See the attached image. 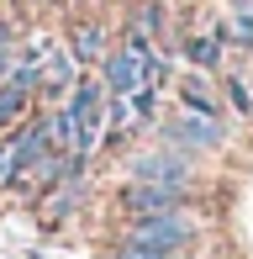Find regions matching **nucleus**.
Returning a JSON list of instances; mask_svg holds the SVG:
<instances>
[{"label":"nucleus","mask_w":253,"mask_h":259,"mask_svg":"<svg viewBox=\"0 0 253 259\" xmlns=\"http://www.w3.org/2000/svg\"><path fill=\"white\" fill-rule=\"evenodd\" d=\"M85 196H90V180H85V169H79V175H69L64 185H53L48 196H37V211H42L48 228H58V222H69L79 206H85Z\"/></svg>","instance_id":"0eeeda50"},{"label":"nucleus","mask_w":253,"mask_h":259,"mask_svg":"<svg viewBox=\"0 0 253 259\" xmlns=\"http://www.w3.org/2000/svg\"><path fill=\"white\" fill-rule=\"evenodd\" d=\"M6 42H16V32H11V21L0 16V48H6Z\"/></svg>","instance_id":"6ab92c4d"},{"label":"nucleus","mask_w":253,"mask_h":259,"mask_svg":"<svg viewBox=\"0 0 253 259\" xmlns=\"http://www.w3.org/2000/svg\"><path fill=\"white\" fill-rule=\"evenodd\" d=\"M206 222L195 217V206L179 211H148V217H126L121 243H137V249H195L201 243Z\"/></svg>","instance_id":"f257e3e1"},{"label":"nucleus","mask_w":253,"mask_h":259,"mask_svg":"<svg viewBox=\"0 0 253 259\" xmlns=\"http://www.w3.org/2000/svg\"><path fill=\"white\" fill-rule=\"evenodd\" d=\"M48 138L58 154H79V122L69 116V106H53L48 111Z\"/></svg>","instance_id":"f8f14e48"},{"label":"nucleus","mask_w":253,"mask_h":259,"mask_svg":"<svg viewBox=\"0 0 253 259\" xmlns=\"http://www.w3.org/2000/svg\"><path fill=\"white\" fill-rule=\"evenodd\" d=\"M111 259H201L195 249H137V243H116Z\"/></svg>","instance_id":"2eb2a0df"},{"label":"nucleus","mask_w":253,"mask_h":259,"mask_svg":"<svg viewBox=\"0 0 253 259\" xmlns=\"http://www.w3.org/2000/svg\"><path fill=\"white\" fill-rule=\"evenodd\" d=\"M195 169H201V159L174 143H153L126 159V180H153V185H190Z\"/></svg>","instance_id":"20e7f679"},{"label":"nucleus","mask_w":253,"mask_h":259,"mask_svg":"<svg viewBox=\"0 0 253 259\" xmlns=\"http://www.w3.org/2000/svg\"><path fill=\"white\" fill-rule=\"evenodd\" d=\"M174 90H179V106H185V111H201V116H216V122H227V111H222V96H216L211 74L190 69V74H179V79H174Z\"/></svg>","instance_id":"1a4fd4ad"},{"label":"nucleus","mask_w":253,"mask_h":259,"mask_svg":"<svg viewBox=\"0 0 253 259\" xmlns=\"http://www.w3.org/2000/svg\"><path fill=\"white\" fill-rule=\"evenodd\" d=\"M164 21H169V11L158 6V0H148V6H137V11H132V21H126V32H143V37H153V42H158V37L169 32Z\"/></svg>","instance_id":"4468645a"},{"label":"nucleus","mask_w":253,"mask_h":259,"mask_svg":"<svg viewBox=\"0 0 253 259\" xmlns=\"http://www.w3.org/2000/svg\"><path fill=\"white\" fill-rule=\"evenodd\" d=\"M100 85H106V96H137V90L148 85L143 79V53L126 48V42H111V53L95 64Z\"/></svg>","instance_id":"423d86ee"},{"label":"nucleus","mask_w":253,"mask_h":259,"mask_svg":"<svg viewBox=\"0 0 253 259\" xmlns=\"http://www.w3.org/2000/svg\"><path fill=\"white\" fill-rule=\"evenodd\" d=\"M179 206H195L190 185H153V180H126V185H121V211H126V217L179 211Z\"/></svg>","instance_id":"39448f33"},{"label":"nucleus","mask_w":253,"mask_h":259,"mask_svg":"<svg viewBox=\"0 0 253 259\" xmlns=\"http://www.w3.org/2000/svg\"><path fill=\"white\" fill-rule=\"evenodd\" d=\"M69 53L79 58V69H95L100 58L111 53V32L100 27V21H79V27H74V37H69Z\"/></svg>","instance_id":"9d476101"},{"label":"nucleus","mask_w":253,"mask_h":259,"mask_svg":"<svg viewBox=\"0 0 253 259\" xmlns=\"http://www.w3.org/2000/svg\"><path fill=\"white\" fill-rule=\"evenodd\" d=\"M158 143H174V148H185V154L206 159V154H216V148H227V122L179 106V111H169L164 122H158Z\"/></svg>","instance_id":"7ed1b4c3"},{"label":"nucleus","mask_w":253,"mask_h":259,"mask_svg":"<svg viewBox=\"0 0 253 259\" xmlns=\"http://www.w3.org/2000/svg\"><path fill=\"white\" fill-rule=\"evenodd\" d=\"M185 58H190V69H201V74H211V69H222V42H216V32L211 37H185Z\"/></svg>","instance_id":"ddd939ff"},{"label":"nucleus","mask_w":253,"mask_h":259,"mask_svg":"<svg viewBox=\"0 0 253 259\" xmlns=\"http://www.w3.org/2000/svg\"><path fill=\"white\" fill-rule=\"evenodd\" d=\"M32 101H37V96H32L27 85H16V79H0V138L32 116Z\"/></svg>","instance_id":"9b49d317"},{"label":"nucleus","mask_w":253,"mask_h":259,"mask_svg":"<svg viewBox=\"0 0 253 259\" xmlns=\"http://www.w3.org/2000/svg\"><path fill=\"white\" fill-rule=\"evenodd\" d=\"M222 96H227V106H232L237 116H253V90H248L237 74H227V79H222Z\"/></svg>","instance_id":"dca6fc26"},{"label":"nucleus","mask_w":253,"mask_h":259,"mask_svg":"<svg viewBox=\"0 0 253 259\" xmlns=\"http://www.w3.org/2000/svg\"><path fill=\"white\" fill-rule=\"evenodd\" d=\"M158 96H164V90H153V85H143V90L132 96V111H137V122H143V127L158 116Z\"/></svg>","instance_id":"f3484780"},{"label":"nucleus","mask_w":253,"mask_h":259,"mask_svg":"<svg viewBox=\"0 0 253 259\" xmlns=\"http://www.w3.org/2000/svg\"><path fill=\"white\" fill-rule=\"evenodd\" d=\"M106 85H100L95 69H85V74L74 79V90H69V116L79 122V159H95L100 154V138H106Z\"/></svg>","instance_id":"f03ea898"},{"label":"nucleus","mask_w":253,"mask_h":259,"mask_svg":"<svg viewBox=\"0 0 253 259\" xmlns=\"http://www.w3.org/2000/svg\"><path fill=\"white\" fill-rule=\"evenodd\" d=\"M79 74H85V69H79V58L69 53V48H48V53H42V90H37V96H42V101H58V106H64Z\"/></svg>","instance_id":"6e6552de"},{"label":"nucleus","mask_w":253,"mask_h":259,"mask_svg":"<svg viewBox=\"0 0 253 259\" xmlns=\"http://www.w3.org/2000/svg\"><path fill=\"white\" fill-rule=\"evenodd\" d=\"M16 180V148H11V138H0V191Z\"/></svg>","instance_id":"a211bd4d"}]
</instances>
